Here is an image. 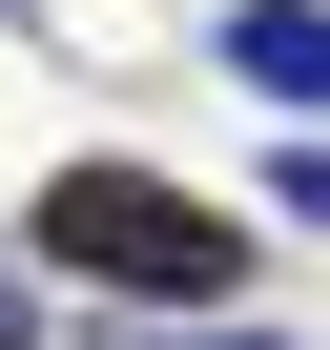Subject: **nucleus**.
<instances>
[{"instance_id":"obj_1","label":"nucleus","mask_w":330,"mask_h":350,"mask_svg":"<svg viewBox=\"0 0 330 350\" xmlns=\"http://www.w3.org/2000/svg\"><path fill=\"white\" fill-rule=\"evenodd\" d=\"M21 247H62L83 288H144V309H227L248 288V227L207 186H165V165H62V186L21 206Z\"/></svg>"},{"instance_id":"obj_2","label":"nucleus","mask_w":330,"mask_h":350,"mask_svg":"<svg viewBox=\"0 0 330 350\" xmlns=\"http://www.w3.org/2000/svg\"><path fill=\"white\" fill-rule=\"evenodd\" d=\"M227 83L289 103V124H330V0H227Z\"/></svg>"},{"instance_id":"obj_3","label":"nucleus","mask_w":330,"mask_h":350,"mask_svg":"<svg viewBox=\"0 0 330 350\" xmlns=\"http://www.w3.org/2000/svg\"><path fill=\"white\" fill-rule=\"evenodd\" d=\"M268 206H289V227H330V144H289V165H268Z\"/></svg>"},{"instance_id":"obj_4","label":"nucleus","mask_w":330,"mask_h":350,"mask_svg":"<svg viewBox=\"0 0 330 350\" xmlns=\"http://www.w3.org/2000/svg\"><path fill=\"white\" fill-rule=\"evenodd\" d=\"M0 350H42V309H21V268H0Z\"/></svg>"},{"instance_id":"obj_5","label":"nucleus","mask_w":330,"mask_h":350,"mask_svg":"<svg viewBox=\"0 0 330 350\" xmlns=\"http://www.w3.org/2000/svg\"><path fill=\"white\" fill-rule=\"evenodd\" d=\"M207 350H268V329H207Z\"/></svg>"}]
</instances>
